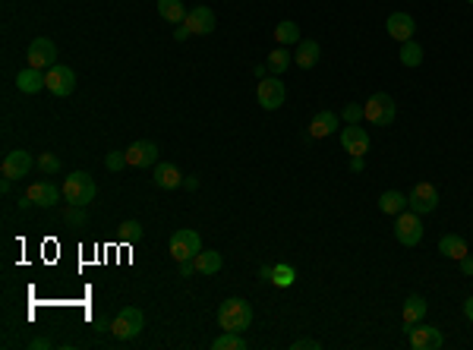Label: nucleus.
I'll list each match as a JSON object with an SVG mask.
<instances>
[{
    "mask_svg": "<svg viewBox=\"0 0 473 350\" xmlns=\"http://www.w3.org/2000/svg\"><path fill=\"white\" fill-rule=\"evenodd\" d=\"M218 325L221 332H246L249 325H253V306H249L243 297H231L221 303L218 309Z\"/></svg>",
    "mask_w": 473,
    "mask_h": 350,
    "instance_id": "nucleus-1",
    "label": "nucleus"
},
{
    "mask_svg": "<svg viewBox=\"0 0 473 350\" xmlns=\"http://www.w3.org/2000/svg\"><path fill=\"white\" fill-rule=\"evenodd\" d=\"M95 193H98V183L85 171H76L64 180V196L70 205H89V202H95Z\"/></svg>",
    "mask_w": 473,
    "mask_h": 350,
    "instance_id": "nucleus-2",
    "label": "nucleus"
},
{
    "mask_svg": "<svg viewBox=\"0 0 473 350\" xmlns=\"http://www.w3.org/2000/svg\"><path fill=\"white\" fill-rule=\"evenodd\" d=\"M142 328H145V315H142V309H136V306H124L111 319V332L117 334L120 341H133Z\"/></svg>",
    "mask_w": 473,
    "mask_h": 350,
    "instance_id": "nucleus-3",
    "label": "nucleus"
},
{
    "mask_svg": "<svg viewBox=\"0 0 473 350\" xmlns=\"http://www.w3.org/2000/svg\"><path fill=\"white\" fill-rule=\"evenodd\" d=\"M363 111H366V120L376 126H391L397 117V104L391 95H385V92H376L373 98L363 104Z\"/></svg>",
    "mask_w": 473,
    "mask_h": 350,
    "instance_id": "nucleus-4",
    "label": "nucleus"
},
{
    "mask_svg": "<svg viewBox=\"0 0 473 350\" xmlns=\"http://www.w3.org/2000/svg\"><path fill=\"white\" fill-rule=\"evenodd\" d=\"M199 253H202V237L193 231V227H180V231H174V237H171V259L174 262L196 259Z\"/></svg>",
    "mask_w": 473,
    "mask_h": 350,
    "instance_id": "nucleus-5",
    "label": "nucleus"
},
{
    "mask_svg": "<svg viewBox=\"0 0 473 350\" xmlns=\"http://www.w3.org/2000/svg\"><path fill=\"white\" fill-rule=\"evenodd\" d=\"M395 237L404 246H417L423 240V215H417V212L395 215Z\"/></svg>",
    "mask_w": 473,
    "mask_h": 350,
    "instance_id": "nucleus-6",
    "label": "nucleus"
},
{
    "mask_svg": "<svg viewBox=\"0 0 473 350\" xmlns=\"http://www.w3.org/2000/svg\"><path fill=\"white\" fill-rule=\"evenodd\" d=\"M44 79H47V92L57 95V98L73 95V89H76V73H73L70 66L54 64L51 70H44Z\"/></svg>",
    "mask_w": 473,
    "mask_h": 350,
    "instance_id": "nucleus-7",
    "label": "nucleus"
},
{
    "mask_svg": "<svg viewBox=\"0 0 473 350\" xmlns=\"http://www.w3.org/2000/svg\"><path fill=\"white\" fill-rule=\"evenodd\" d=\"M25 60H29V66H35V70H51V66L57 64V44H54L51 38H35V42L29 44V51H25Z\"/></svg>",
    "mask_w": 473,
    "mask_h": 350,
    "instance_id": "nucleus-8",
    "label": "nucleus"
},
{
    "mask_svg": "<svg viewBox=\"0 0 473 350\" xmlns=\"http://www.w3.org/2000/svg\"><path fill=\"white\" fill-rule=\"evenodd\" d=\"M436 205H438V190L432 183H417L414 190H410V196H407V208H410V212L429 215V212H436Z\"/></svg>",
    "mask_w": 473,
    "mask_h": 350,
    "instance_id": "nucleus-9",
    "label": "nucleus"
},
{
    "mask_svg": "<svg viewBox=\"0 0 473 350\" xmlns=\"http://www.w3.org/2000/svg\"><path fill=\"white\" fill-rule=\"evenodd\" d=\"M256 98H259V104L265 107V111H278L284 104V83L275 76H265L259 83V89H256Z\"/></svg>",
    "mask_w": 473,
    "mask_h": 350,
    "instance_id": "nucleus-10",
    "label": "nucleus"
},
{
    "mask_svg": "<svg viewBox=\"0 0 473 350\" xmlns=\"http://www.w3.org/2000/svg\"><path fill=\"white\" fill-rule=\"evenodd\" d=\"M126 152V161H130V167H155L158 164V145L152 143V139H139V143H133Z\"/></svg>",
    "mask_w": 473,
    "mask_h": 350,
    "instance_id": "nucleus-11",
    "label": "nucleus"
},
{
    "mask_svg": "<svg viewBox=\"0 0 473 350\" xmlns=\"http://www.w3.org/2000/svg\"><path fill=\"white\" fill-rule=\"evenodd\" d=\"M341 145L350 158H354V155H366L369 152V133L363 130L360 123H347L341 130Z\"/></svg>",
    "mask_w": 473,
    "mask_h": 350,
    "instance_id": "nucleus-12",
    "label": "nucleus"
},
{
    "mask_svg": "<svg viewBox=\"0 0 473 350\" xmlns=\"http://www.w3.org/2000/svg\"><path fill=\"white\" fill-rule=\"evenodd\" d=\"M184 25L193 35H212L215 25H218V19H215V10H208V6H196V10L186 13Z\"/></svg>",
    "mask_w": 473,
    "mask_h": 350,
    "instance_id": "nucleus-13",
    "label": "nucleus"
},
{
    "mask_svg": "<svg viewBox=\"0 0 473 350\" xmlns=\"http://www.w3.org/2000/svg\"><path fill=\"white\" fill-rule=\"evenodd\" d=\"M442 344H445V338H442L438 328L423 325V322L410 328V347H414V350H438Z\"/></svg>",
    "mask_w": 473,
    "mask_h": 350,
    "instance_id": "nucleus-14",
    "label": "nucleus"
},
{
    "mask_svg": "<svg viewBox=\"0 0 473 350\" xmlns=\"http://www.w3.org/2000/svg\"><path fill=\"white\" fill-rule=\"evenodd\" d=\"M385 29H388V35L395 38V42H410L414 38V32H417V23H414V16L410 13H391L388 19H385Z\"/></svg>",
    "mask_w": 473,
    "mask_h": 350,
    "instance_id": "nucleus-15",
    "label": "nucleus"
},
{
    "mask_svg": "<svg viewBox=\"0 0 473 350\" xmlns=\"http://www.w3.org/2000/svg\"><path fill=\"white\" fill-rule=\"evenodd\" d=\"M29 167H32V155L25 152V149H13L4 158V164H0V174H4V177H10V180H19V177H25V174H29Z\"/></svg>",
    "mask_w": 473,
    "mask_h": 350,
    "instance_id": "nucleus-16",
    "label": "nucleus"
},
{
    "mask_svg": "<svg viewBox=\"0 0 473 350\" xmlns=\"http://www.w3.org/2000/svg\"><path fill=\"white\" fill-rule=\"evenodd\" d=\"M426 309H429V303H426L420 294H410L407 300H404V313H401V322H404V332L410 334V328L414 325H420L423 322V315H426Z\"/></svg>",
    "mask_w": 473,
    "mask_h": 350,
    "instance_id": "nucleus-17",
    "label": "nucleus"
},
{
    "mask_svg": "<svg viewBox=\"0 0 473 350\" xmlns=\"http://www.w3.org/2000/svg\"><path fill=\"white\" fill-rule=\"evenodd\" d=\"M25 196L42 208H54L60 202V190L54 183H47V180H38V183H32L29 190H25Z\"/></svg>",
    "mask_w": 473,
    "mask_h": 350,
    "instance_id": "nucleus-18",
    "label": "nucleus"
},
{
    "mask_svg": "<svg viewBox=\"0 0 473 350\" xmlns=\"http://www.w3.org/2000/svg\"><path fill=\"white\" fill-rule=\"evenodd\" d=\"M16 89H19V92H25V95H38L42 89H47L44 70H35V66H25V70L16 76Z\"/></svg>",
    "mask_w": 473,
    "mask_h": 350,
    "instance_id": "nucleus-19",
    "label": "nucleus"
},
{
    "mask_svg": "<svg viewBox=\"0 0 473 350\" xmlns=\"http://www.w3.org/2000/svg\"><path fill=\"white\" fill-rule=\"evenodd\" d=\"M152 180L161 190H177V186H184V174L177 171V164H155Z\"/></svg>",
    "mask_w": 473,
    "mask_h": 350,
    "instance_id": "nucleus-20",
    "label": "nucleus"
},
{
    "mask_svg": "<svg viewBox=\"0 0 473 350\" xmlns=\"http://www.w3.org/2000/svg\"><path fill=\"white\" fill-rule=\"evenodd\" d=\"M335 130H337V117H335L331 111L316 114L313 123H309V136H313V139H325V136H331Z\"/></svg>",
    "mask_w": 473,
    "mask_h": 350,
    "instance_id": "nucleus-21",
    "label": "nucleus"
},
{
    "mask_svg": "<svg viewBox=\"0 0 473 350\" xmlns=\"http://www.w3.org/2000/svg\"><path fill=\"white\" fill-rule=\"evenodd\" d=\"M193 262H196V272L205 274V278H208V274H218V272H221V265H224V259H221V253H218V250H202Z\"/></svg>",
    "mask_w": 473,
    "mask_h": 350,
    "instance_id": "nucleus-22",
    "label": "nucleus"
},
{
    "mask_svg": "<svg viewBox=\"0 0 473 350\" xmlns=\"http://www.w3.org/2000/svg\"><path fill=\"white\" fill-rule=\"evenodd\" d=\"M438 253L448 255V259H457V262H461L470 250H467V243H464V237H457V234H445V237L438 240Z\"/></svg>",
    "mask_w": 473,
    "mask_h": 350,
    "instance_id": "nucleus-23",
    "label": "nucleus"
},
{
    "mask_svg": "<svg viewBox=\"0 0 473 350\" xmlns=\"http://www.w3.org/2000/svg\"><path fill=\"white\" fill-rule=\"evenodd\" d=\"M158 13H161V19L164 23H171V25H177V23H184L186 19V6H184V0H158Z\"/></svg>",
    "mask_w": 473,
    "mask_h": 350,
    "instance_id": "nucleus-24",
    "label": "nucleus"
},
{
    "mask_svg": "<svg viewBox=\"0 0 473 350\" xmlns=\"http://www.w3.org/2000/svg\"><path fill=\"white\" fill-rule=\"evenodd\" d=\"M319 54H322V48L316 42H300L297 44V66H300V70H313V66L319 64Z\"/></svg>",
    "mask_w": 473,
    "mask_h": 350,
    "instance_id": "nucleus-25",
    "label": "nucleus"
},
{
    "mask_svg": "<svg viewBox=\"0 0 473 350\" xmlns=\"http://www.w3.org/2000/svg\"><path fill=\"white\" fill-rule=\"evenodd\" d=\"M275 42L290 48V44H300V25L294 19H284V23L275 25Z\"/></svg>",
    "mask_w": 473,
    "mask_h": 350,
    "instance_id": "nucleus-26",
    "label": "nucleus"
},
{
    "mask_svg": "<svg viewBox=\"0 0 473 350\" xmlns=\"http://www.w3.org/2000/svg\"><path fill=\"white\" fill-rule=\"evenodd\" d=\"M378 208H382L385 215H401L404 208H407V196H404V193H397V190H388V193H382V196H378Z\"/></svg>",
    "mask_w": 473,
    "mask_h": 350,
    "instance_id": "nucleus-27",
    "label": "nucleus"
},
{
    "mask_svg": "<svg viewBox=\"0 0 473 350\" xmlns=\"http://www.w3.org/2000/svg\"><path fill=\"white\" fill-rule=\"evenodd\" d=\"M215 350H243L246 347V338H243L240 332H221L218 338L212 341Z\"/></svg>",
    "mask_w": 473,
    "mask_h": 350,
    "instance_id": "nucleus-28",
    "label": "nucleus"
},
{
    "mask_svg": "<svg viewBox=\"0 0 473 350\" xmlns=\"http://www.w3.org/2000/svg\"><path fill=\"white\" fill-rule=\"evenodd\" d=\"M397 57H401V64H404V66H420V64H423V48L414 42V38H410V42H404V44H401Z\"/></svg>",
    "mask_w": 473,
    "mask_h": 350,
    "instance_id": "nucleus-29",
    "label": "nucleus"
},
{
    "mask_svg": "<svg viewBox=\"0 0 473 350\" xmlns=\"http://www.w3.org/2000/svg\"><path fill=\"white\" fill-rule=\"evenodd\" d=\"M290 60H294V57H290V51L284 48V44H278V48L268 54V70H272L275 76H281V73L290 66Z\"/></svg>",
    "mask_w": 473,
    "mask_h": 350,
    "instance_id": "nucleus-30",
    "label": "nucleus"
},
{
    "mask_svg": "<svg viewBox=\"0 0 473 350\" xmlns=\"http://www.w3.org/2000/svg\"><path fill=\"white\" fill-rule=\"evenodd\" d=\"M294 281H297L294 265H287V262H281V265H272V284H275V287H290Z\"/></svg>",
    "mask_w": 473,
    "mask_h": 350,
    "instance_id": "nucleus-31",
    "label": "nucleus"
},
{
    "mask_svg": "<svg viewBox=\"0 0 473 350\" xmlns=\"http://www.w3.org/2000/svg\"><path fill=\"white\" fill-rule=\"evenodd\" d=\"M117 237L124 240V243H136V240L142 237V224H139L136 218L124 221V224H120V231H117Z\"/></svg>",
    "mask_w": 473,
    "mask_h": 350,
    "instance_id": "nucleus-32",
    "label": "nucleus"
},
{
    "mask_svg": "<svg viewBox=\"0 0 473 350\" xmlns=\"http://www.w3.org/2000/svg\"><path fill=\"white\" fill-rule=\"evenodd\" d=\"M64 221H66L70 227H85V224H89V215H85V205H70V208L64 212Z\"/></svg>",
    "mask_w": 473,
    "mask_h": 350,
    "instance_id": "nucleus-33",
    "label": "nucleus"
},
{
    "mask_svg": "<svg viewBox=\"0 0 473 350\" xmlns=\"http://www.w3.org/2000/svg\"><path fill=\"white\" fill-rule=\"evenodd\" d=\"M38 167H42L44 174H60V167H64V164H60V158H57V155L44 152L42 158H38Z\"/></svg>",
    "mask_w": 473,
    "mask_h": 350,
    "instance_id": "nucleus-34",
    "label": "nucleus"
},
{
    "mask_svg": "<svg viewBox=\"0 0 473 350\" xmlns=\"http://www.w3.org/2000/svg\"><path fill=\"white\" fill-rule=\"evenodd\" d=\"M104 164H107V171H124L130 161H126V152H107Z\"/></svg>",
    "mask_w": 473,
    "mask_h": 350,
    "instance_id": "nucleus-35",
    "label": "nucleus"
},
{
    "mask_svg": "<svg viewBox=\"0 0 473 350\" xmlns=\"http://www.w3.org/2000/svg\"><path fill=\"white\" fill-rule=\"evenodd\" d=\"M363 117H366L363 104H347V107H344V120H347V123H360Z\"/></svg>",
    "mask_w": 473,
    "mask_h": 350,
    "instance_id": "nucleus-36",
    "label": "nucleus"
},
{
    "mask_svg": "<svg viewBox=\"0 0 473 350\" xmlns=\"http://www.w3.org/2000/svg\"><path fill=\"white\" fill-rule=\"evenodd\" d=\"M322 344L319 341H313V338H297L294 341V350H319Z\"/></svg>",
    "mask_w": 473,
    "mask_h": 350,
    "instance_id": "nucleus-37",
    "label": "nucleus"
},
{
    "mask_svg": "<svg viewBox=\"0 0 473 350\" xmlns=\"http://www.w3.org/2000/svg\"><path fill=\"white\" fill-rule=\"evenodd\" d=\"M350 171H354V174L366 171V161H363V155H354V158H350Z\"/></svg>",
    "mask_w": 473,
    "mask_h": 350,
    "instance_id": "nucleus-38",
    "label": "nucleus"
},
{
    "mask_svg": "<svg viewBox=\"0 0 473 350\" xmlns=\"http://www.w3.org/2000/svg\"><path fill=\"white\" fill-rule=\"evenodd\" d=\"M177 265H180V274H184V278H189V274L196 272V262H193V259H186V262H177Z\"/></svg>",
    "mask_w": 473,
    "mask_h": 350,
    "instance_id": "nucleus-39",
    "label": "nucleus"
},
{
    "mask_svg": "<svg viewBox=\"0 0 473 350\" xmlns=\"http://www.w3.org/2000/svg\"><path fill=\"white\" fill-rule=\"evenodd\" d=\"M461 272H464V274H473V255H470V253L461 259Z\"/></svg>",
    "mask_w": 473,
    "mask_h": 350,
    "instance_id": "nucleus-40",
    "label": "nucleus"
},
{
    "mask_svg": "<svg viewBox=\"0 0 473 350\" xmlns=\"http://www.w3.org/2000/svg\"><path fill=\"white\" fill-rule=\"evenodd\" d=\"M189 35H193V32H189V29H186V25H180V29H177V32H174V42H186V38H189Z\"/></svg>",
    "mask_w": 473,
    "mask_h": 350,
    "instance_id": "nucleus-41",
    "label": "nucleus"
},
{
    "mask_svg": "<svg viewBox=\"0 0 473 350\" xmlns=\"http://www.w3.org/2000/svg\"><path fill=\"white\" fill-rule=\"evenodd\" d=\"M95 332H111V322H107V319H95Z\"/></svg>",
    "mask_w": 473,
    "mask_h": 350,
    "instance_id": "nucleus-42",
    "label": "nucleus"
},
{
    "mask_svg": "<svg viewBox=\"0 0 473 350\" xmlns=\"http://www.w3.org/2000/svg\"><path fill=\"white\" fill-rule=\"evenodd\" d=\"M184 186L186 190H199V177H184Z\"/></svg>",
    "mask_w": 473,
    "mask_h": 350,
    "instance_id": "nucleus-43",
    "label": "nucleus"
},
{
    "mask_svg": "<svg viewBox=\"0 0 473 350\" xmlns=\"http://www.w3.org/2000/svg\"><path fill=\"white\" fill-rule=\"evenodd\" d=\"M464 315L473 322V297H467V303H464Z\"/></svg>",
    "mask_w": 473,
    "mask_h": 350,
    "instance_id": "nucleus-44",
    "label": "nucleus"
},
{
    "mask_svg": "<svg viewBox=\"0 0 473 350\" xmlns=\"http://www.w3.org/2000/svg\"><path fill=\"white\" fill-rule=\"evenodd\" d=\"M47 344H51L47 338H35V341H32V347H47Z\"/></svg>",
    "mask_w": 473,
    "mask_h": 350,
    "instance_id": "nucleus-45",
    "label": "nucleus"
},
{
    "mask_svg": "<svg viewBox=\"0 0 473 350\" xmlns=\"http://www.w3.org/2000/svg\"><path fill=\"white\" fill-rule=\"evenodd\" d=\"M470 4H473V0H470Z\"/></svg>",
    "mask_w": 473,
    "mask_h": 350,
    "instance_id": "nucleus-46",
    "label": "nucleus"
}]
</instances>
